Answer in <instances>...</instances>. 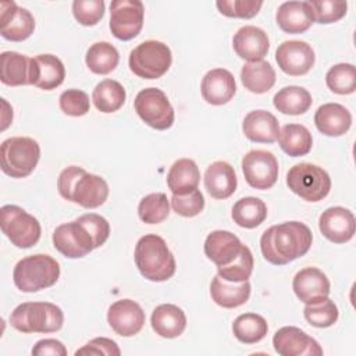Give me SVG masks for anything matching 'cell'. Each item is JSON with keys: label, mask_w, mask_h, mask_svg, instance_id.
Listing matches in <instances>:
<instances>
[{"label": "cell", "mask_w": 356, "mask_h": 356, "mask_svg": "<svg viewBox=\"0 0 356 356\" xmlns=\"http://www.w3.org/2000/svg\"><path fill=\"white\" fill-rule=\"evenodd\" d=\"M200 92L206 103L213 106H222L228 103L236 92L235 78L225 68L210 70L202 79Z\"/></svg>", "instance_id": "7402d4cb"}, {"label": "cell", "mask_w": 356, "mask_h": 356, "mask_svg": "<svg viewBox=\"0 0 356 356\" xmlns=\"http://www.w3.org/2000/svg\"><path fill=\"white\" fill-rule=\"evenodd\" d=\"M32 355H35V356H46V355L65 356L67 348L58 339L46 338V339H40L35 343V346L32 348Z\"/></svg>", "instance_id": "f907efd6"}, {"label": "cell", "mask_w": 356, "mask_h": 356, "mask_svg": "<svg viewBox=\"0 0 356 356\" xmlns=\"http://www.w3.org/2000/svg\"><path fill=\"white\" fill-rule=\"evenodd\" d=\"M232 46L238 57L252 61L263 60L270 49V40L267 33L253 25H245L236 31L232 38Z\"/></svg>", "instance_id": "44dd1931"}, {"label": "cell", "mask_w": 356, "mask_h": 356, "mask_svg": "<svg viewBox=\"0 0 356 356\" xmlns=\"http://www.w3.org/2000/svg\"><path fill=\"white\" fill-rule=\"evenodd\" d=\"M254 267V260L250 249L243 245L242 250L239 254L232 260L229 264L217 267V274L224 278L225 281L231 282H241V281H248L253 273Z\"/></svg>", "instance_id": "60d3db41"}, {"label": "cell", "mask_w": 356, "mask_h": 356, "mask_svg": "<svg viewBox=\"0 0 356 356\" xmlns=\"http://www.w3.org/2000/svg\"><path fill=\"white\" fill-rule=\"evenodd\" d=\"M292 288L300 302L310 305L328 298L330 280L320 268L305 267L293 277Z\"/></svg>", "instance_id": "ffe728a7"}, {"label": "cell", "mask_w": 356, "mask_h": 356, "mask_svg": "<svg viewBox=\"0 0 356 356\" xmlns=\"http://www.w3.org/2000/svg\"><path fill=\"white\" fill-rule=\"evenodd\" d=\"M242 248L243 243L241 242V239L235 234L224 229L210 232L203 246L204 254L217 267L229 264L232 260H235Z\"/></svg>", "instance_id": "603a6c76"}, {"label": "cell", "mask_w": 356, "mask_h": 356, "mask_svg": "<svg viewBox=\"0 0 356 356\" xmlns=\"http://www.w3.org/2000/svg\"><path fill=\"white\" fill-rule=\"evenodd\" d=\"M303 316L310 325L327 328L337 323L339 312L337 305L330 298H324L318 302L306 305L303 309Z\"/></svg>", "instance_id": "b9f144b4"}, {"label": "cell", "mask_w": 356, "mask_h": 356, "mask_svg": "<svg viewBox=\"0 0 356 356\" xmlns=\"http://www.w3.org/2000/svg\"><path fill=\"white\" fill-rule=\"evenodd\" d=\"M35 29L33 15L15 1H1L0 4V33L11 42L28 39Z\"/></svg>", "instance_id": "2e32d148"}, {"label": "cell", "mask_w": 356, "mask_h": 356, "mask_svg": "<svg viewBox=\"0 0 356 356\" xmlns=\"http://www.w3.org/2000/svg\"><path fill=\"white\" fill-rule=\"evenodd\" d=\"M65 78L63 61L53 54H38L29 61V85L43 90L58 88Z\"/></svg>", "instance_id": "d6986e66"}, {"label": "cell", "mask_w": 356, "mask_h": 356, "mask_svg": "<svg viewBox=\"0 0 356 356\" xmlns=\"http://www.w3.org/2000/svg\"><path fill=\"white\" fill-rule=\"evenodd\" d=\"M60 108L64 114L71 117H82L90 108L89 96L79 89H67L58 97Z\"/></svg>", "instance_id": "7dc6e473"}, {"label": "cell", "mask_w": 356, "mask_h": 356, "mask_svg": "<svg viewBox=\"0 0 356 356\" xmlns=\"http://www.w3.org/2000/svg\"><path fill=\"white\" fill-rule=\"evenodd\" d=\"M218 11L229 18H253L260 11L263 1L256 0H218L216 1Z\"/></svg>", "instance_id": "ee69618b"}, {"label": "cell", "mask_w": 356, "mask_h": 356, "mask_svg": "<svg viewBox=\"0 0 356 356\" xmlns=\"http://www.w3.org/2000/svg\"><path fill=\"white\" fill-rule=\"evenodd\" d=\"M131 71L143 79L161 78L171 67L170 47L159 40H145L129 53Z\"/></svg>", "instance_id": "52a82bcc"}, {"label": "cell", "mask_w": 356, "mask_h": 356, "mask_svg": "<svg viewBox=\"0 0 356 356\" xmlns=\"http://www.w3.org/2000/svg\"><path fill=\"white\" fill-rule=\"evenodd\" d=\"M138 214L146 224H160L170 214V202L161 192L149 193L139 202Z\"/></svg>", "instance_id": "ab89813d"}, {"label": "cell", "mask_w": 356, "mask_h": 356, "mask_svg": "<svg viewBox=\"0 0 356 356\" xmlns=\"http://www.w3.org/2000/svg\"><path fill=\"white\" fill-rule=\"evenodd\" d=\"M231 216L236 225L252 229L259 227L266 220L267 206L259 197H254V196L242 197L234 204Z\"/></svg>", "instance_id": "d590c367"}, {"label": "cell", "mask_w": 356, "mask_h": 356, "mask_svg": "<svg viewBox=\"0 0 356 356\" xmlns=\"http://www.w3.org/2000/svg\"><path fill=\"white\" fill-rule=\"evenodd\" d=\"M60 277V264L49 254L38 253L21 259L13 271L15 286L32 293L53 286Z\"/></svg>", "instance_id": "5b68a950"}, {"label": "cell", "mask_w": 356, "mask_h": 356, "mask_svg": "<svg viewBox=\"0 0 356 356\" xmlns=\"http://www.w3.org/2000/svg\"><path fill=\"white\" fill-rule=\"evenodd\" d=\"M53 245L68 259L83 257L96 249L93 238L78 218L75 221L61 224L54 229Z\"/></svg>", "instance_id": "4fadbf2b"}, {"label": "cell", "mask_w": 356, "mask_h": 356, "mask_svg": "<svg viewBox=\"0 0 356 356\" xmlns=\"http://www.w3.org/2000/svg\"><path fill=\"white\" fill-rule=\"evenodd\" d=\"M58 193L85 209H96L108 197V185L104 178L86 172L82 167L64 168L57 179Z\"/></svg>", "instance_id": "7a4b0ae2"}, {"label": "cell", "mask_w": 356, "mask_h": 356, "mask_svg": "<svg viewBox=\"0 0 356 356\" xmlns=\"http://www.w3.org/2000/svg\"><path fill=\"white\" fill-rule=\"evenodd\" d=\"M242 131L252 142L274 143L280 135V124L270 111L253 110L245 115Z\"/></svg>", "instance_id": "cb8c5ba5"}, {"label": "cell", "mask_w": 356, "mask_h": 356, "mask_svg": "<svg viewBox=\"0 0 356 356\" xmlns=\"http://www.w3.org/2000/svg\"><path fill=\"white\" fill-rule=\"evenodd\" d=\"M314 124L325 136H342L352 125V114L342 104L325 103L317 108Z\"/></svg>", "instance_id": "d4e9b609"}, {"label": "cell", "mask_w": 356, "mask_h": 356, "mask_svg": "<svg viewBox=\"0 0 356 356\" xmlns=\"http://www.w3.org/2000/svg\"><path fill=\"white\" fill-rule=\"evenodd\" d=\"M288 188L306 202L323 200L331 189L328 172L312 163H299L289 168L286 174Z\"/></svg>", "instance_id": "ba28073f"}, {"label": "cell", "mask_w": 356, "mask_h": 356, "mask_svg": "<svg viewBox=\"0 0 356 356\" xmlns=\"http://www.w3.org/2000/svg\"><path fill=\"white\" fill-rule=\"evenodd\" d=\"M127 99L124 86L114 79L100 81L92 93L95 107L102 113H114L120 110Z\"/></svg>", "instance_id": "e575fe53"}, {"label": "cell", "mask_w": 356, "mask_h": 356, "mask_svg": "<svg viewBox=\"0 0 356 356\" xmlns=\"http://www.w3.org/2000/svg\"><path fill=\"white\" fill-rule=\"evenodd\" d=\"M31 58L17 51H3L0 54V79L7 86L29 85Z\"/></svg>", "instance_id": "1f68e13d"}, {"label": "cell", "mask_w": 356, "mask_h": 356, "mask_svg": "<svg viewBox=\"0 0 356 356\" xmlns=\"http://www.w3.org/2000/svg\"><path fill=\"white\" fill-rule=\"evenodd\" d=\"M172 210L182 217H195L204 209V197L199 189H193L188 193L172 195L171 197Z\"/></svg>", "instance_id": "bcb514c9"}, {"label": "cell", "mask_w": 356, "mask_h": 356, "mask_svg": "<svg viewBox=\"0 0 356 356\" xmlns=\"http://www.w3.org/2000/svg\"><path fill=\"white\" fill-rule=\"evenodd\" d=\"M313 242L310 228L300 221H285L267 228L260 238L263 257L274 266H285L305 256Z\"/></svg>", "instance_id": "6da1fadb"}, {"label": "cell", "mask_w": 356, "mask_h": 356, "mask_svg": "<svg viewBox=\"0 0 356 356\" xmlns=\"http://www.w3.org/2000/svg\"><path fill=\"white\" fill-rule=\"evenodd\" d=\"M314 50L303 40H285L275 51V61L282 72L291 76L307 74L314 65Z\"/></svg>", "instance_id": "5bb4252c"}, {"label": "cell", "mask_w": 356, "mask_h": 356, "mask_svg": "<svg viewBox=\"0 0 356 356\" xmlns=\"http://www.w3.org/2000/svg\"><path fill=\"white\" fill-rule=\"evenodd\" d=\"M75 355H106V356H118L121 355V350L115 341L110 338H93L90 339L85 346L78 349Z\"/></svg>", "instance_id": "681fc988"}, {"label": "cell", "mask_w": 356, "mask_h": 356, "mask_svg": "<svg viewBox=\"0 0 356 356\" xmlns=\"http://www.w3.org/2000/svg\"><path fill=\"white\" fill-rule=\"evenodd\" d=\"M210 295L216 305L224 309H235L245 305L250 296L249 281L231 282L221 278L218 274L211 280Z\"/></svg>", "instance_id": "f1b7e54d"}, {"label": "cell", "mask_w": 356, "mask_h": 356, "mask_svg": "<svg viewBox=\"0 0 356 356\" xmlns=\"http://www.w3.org/2000/svg\"><path fill=\"white\" fill-rule=\"evenodd\" d=\"M356 221L350 210L334 206L324 210L318 218L320 232L334 243H345L355 235Z\"/></svg>", "instance_id": "ac0fdd59"}, {"label": "cell", "mask_w": 356, "mask_h": 356, "mask_svg": "<svg viewBox=\"0 0 356 356\" xmlns=\"http://www.w3.org/2000/svg\"><path fill=\"white\" fill-rule=\"evenodd\" d=\"M153 331L163 338H177L186 328V316L184 310L175 305H159L150 317Z\"/></svg>", "instance_id": "83f0119b"}, {"label": "cell", "mask_w": 356, "mask_h": 356, "mask_svg": "<svg viewBox=\"0 0 356 356\" xmlns=\"http://www.w3.org/2000/svg\"><path fill=\"white\" fill-rule=\"evenodd\" d=\"M242 171L252 188L259 191L270 189L278 178V161L271 152L250 150L242 157Z\"/></svg>", "instance_id": "7c38bea8"}, {"label": "cell", "mask_w": 356, "mask_h": 356, "mask_svg": "<svg viewBox=\"0 0 356 356\" xmlns=\"http://www.w3.org/2000/svg\"><path fill=\"white\" fill-rule=\"evenodd\" d=\"M103 0H75L72 3L74 18L83 26L96 25L104 15Z\"/></svg>", "instance_id": "f6af8a7d"}, {"label": "cell", "mask_w": 356, "mask_h": 356, "mask_svg": "<svg viewBox=\"0 0 356 356\" xmlns=\"http://www.w3.org/2000/svg\"><path fill=\"white\" fill-rule=\"evenodd\" d=\"M78 220L85 225V228L93 238L95 248H100L108 239L110 224L103 216L96 213H86L78 217Z\"/></svg>", "instance_id": "c3c4849f"}, {"label": "cell", "mask_w": 356, "mask_h": 356, "mask_svg": "<svg viewBox=\"0 0 356 356\" xmlns=\"http://www.w3.org/2000/svg\"><path fill=\"white\" fill-rule=\"evenodd\" d=\"M1 231L19 249H28L40 239L42 228L39 221L15 204H6L0 209Z\"/></svg>", "instance_id": "9c48e42d"}, {"label": "cell", "mask_w": 356, "mask_h": 356, "mask_svg": "<svg viewBox=\"0 0 356 356\" xmlns=\"http://www.w3.org/2000/svg\"><path fill=\"white\" fill-rule=\"evenodd\" d=\"M278 143L282 152L291 157L305 156L312 150L313 138L310 131L300 124H286L278 135Z\"/></svg>", "instance_id": "836d02e7"}, {"label": "cell", "mask_w": 356, "mask_h": 356, "mask_svg": "<svg viewBox=\"0 0 356 356\" xmlns=\"http://www.w3.org/2000/svg\"><path fill=\"white\" fill-rule=\"evenodd\" d=\"M313 21L318 24H332L345 17L348 10L346 1L338 0H314L309 1Z\"/></svg>", "instance_id": "7bdbcfd3"}, {"label": "cell", "mask_w": 356, "mask_h": 356, "mask_svg": "<svg viewBox=\"0 0 356 356\" xmlns=\"http://www.w3.org/2000/svg\"><path fill=\"white\" fill-rule=\"evenodd\" d=\"M134 107L139 118L157 131H165L174 124V108L161 89H142L135 97Z\"/></svg>", "instance_id": "30bf717a"}, {"label": "cell", "mask_w": 356, "mask_h": 356, "mask_svg": "<svg viewBox=\"0 0 356 356\" xmlns=\"http://www.w3.org/2000/svg\"><path fill=\"white\" fill-rule=\"evenodd\" d=\"M275 21L281 31L292 35L306 32L314 22L309 1L282 3L277 10Z\"/></svg>", "instance_id": "4316f807"}, {"label": "cell", "mask_w": 356, "mask_h": 356, "mask_svg": "<svg viewBox=\"0 0 356 356\" xmlns=\"http://www.w3.org/2000/svg\"><path fill=\"white\" fill-rule=\"evenodd\" d=\"M328 89L337 95H350L356 90V68L353 64L341 63L331 67L325 74Z\"/></svg>", "instance_id": "f35d334b"}, {"label": "cell", "mask_w": 356, "mask_h": 356, "mask_svg": "<svg viewBox=\"0 0 356 356\" xmlns=\"http://www.w3.org/2000/svg\"><path fill=\"white\" fill-rule=\"evenodd\" d=\"M200 171L192 159H179L174 161L167 174V185L172 195L188 193L197 189Z\"/></svg>", "instance_id": "f546056e"}, {"label": "cell", "mask_w": 356, "mask_h": 356, "mask_svg": "<svg viewBox=\"0 0 356 356\" xmlns=\"http://www.w3.org/2000/svg\"><path fill=\"white\" fill-rule=\"evenodd\" d=\"M268 331L267 321L263 316L256 313L239 314L232 323V332L242 343H256L261 341Z\"/></svg>", "instance_id": "74e56055"}, {"label": "cell", "mask_w": 356, "mask_h": 356, "mask_svg": "<svg viewBox=\"0 0 356 356\" xmlns=\"http://www.w3.org/2000/svg\"><path fill=\"white\" fill-rule=\"evenodd\" d=\"M273 103H274V107L282 114L300 115L310 108L313 100L307 89L302 86L291 85L280 89L274 95Z\"/></svg>", "instance_id": "d6a6232c"}, {"label": "cell", "mask_w": 356, "mask_h": 356, "mask_svg": "<svg viewBox=\"0 0 356 356\" xmlns=\"http://www.w3.org/2000/svg\"><path fill=\"white\" fill-rule=\"evenodd\" d=\"M145 312L142 307L131 300L121 299L114 302L107 312V323L111 330L121 337H134L145 325Z\"/></svg>", "instance_id": "e0dca14e"}, {"label": "cell", "mask_w": 356, "mask_h": 356, "mask_svg": "<svg viewBox=\"0 0 356 356\" xmlns=\"http://www.w3.org/2000/svg\"><path fill=\"white\" fill-rule=\"evenodd\" d=\"M145 7L139 0H114L110 3V31L120 40H131L143 26Z\"/></svg>", "instance_id": "8fae6325"}, {"label": "cell", "mask_w": 356, "mask_h": 356, "mask_svg": "<svg viewBox=\"0 0 356 356\" xmlns=\"http://www.w3.org/2000/svg\"><path fill=\"white\" fill-rule=\"evenodd\" d=\"M241 81L245 89L252 93L261 95L274 86L275 71L271 64L264 60L246 63L241 70Z\"/></svg>", "instance_id": "4dcf8cb0"}, {"label": "cell", "mask_w": 356, "mask_h": 356, "mask_svg": "<svg viewBox=\"0 0 356 356\" xmlns=\"http://www.w3.org/2000/svg\"><path fill=\"white\" fill-rule=\"evenodd\" d=\"M238 179L234 167L227 161L211 163L204 172V188L214 199H227L236 191Z\"/></svg>", "instance_id": "484cf974"}, {"label": "cell", "mask_w": 356, "mask_h": 356, "mask_svg": "<svg viewBox=\"0 0 356 356\" xmlns=\"http://www.w3.org/2000/svg\"><path fill=\"white\" fill-rule=\"evenodd\" d=\"M63 310L50 302H25L10 314V324L19 332L49 334L63 327Z\"/></svg>", "instance_id": "277c9868"}, {"label": "cell", "mask_w": 356, "mask_h": 356, "mask_svg": "<svg viewBox=\"0 0 356 356\" xmlns=\"http://www.w3.org/2000/svg\"><path fill=\"white\" fill-rule=\"evenodd\" d=\"M120 61L118 50L108 42L93 43L85 56L88 68L97 75H107L115 70Z\"/></svg>", "instance_id": "8d00e7d4"}, {"label": "cell", "mask_w": 356, "mask_h": 356, "mask_svg": "<svg viewBox=\"0 0 356 356\" xmlns=\"http://www.w3.org/2000/svg\"><path fill=\"white\" fill-rule=\"evenodd\" d=\"M0 153L1 171L11 178H25L39 163L40 146L29 136H13L1 143Z\"/></svg>", "instance_id": "8992f818"}, {"label": "cell", "mask_w": 356, "mask_h": 356, "mask_svg": "<svg viewBox=\"0 0 356 356\" xmlns=\"http://www.w3.org/2000/svg\"><path fill=\"white\" fill-rule=\"evenodd\" d=\"M135 264L149 281L163 282L175 274V257L165 241L156 235H143L135 246Z\"/></svg>", "instance_id": "3957f363"}, {"label": "cell", "mask_w": 356, "mask_h": 356, "mask_svg": "<svg viewBox=\"0 0 356 356\" xmlns=\"http://www.w3.org/2000/svg\"><path fill=\"white\" fill-rule=\"evenodd\" d=\"M274 350L281 356H321L323 348L303 330L292 325L281 327L273 337Z\"/></svg>", "instance_id": "9a60e30c"}]
</instances>
